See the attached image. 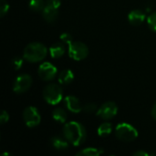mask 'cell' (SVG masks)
Segmentation results:
<instances>
[{"label": "cell", "instance_id": "cell-28", "mask_svg": "<svg viewBox=\"0 0 156 156\" xmlns=\"http://www.w3.org/2000/svg\"><path fill=\"white\" fill-rule=\"evenodd\" d=\"M151 113H152V116H153V118L156 120V102L154 104V106H153V108H152V112H151Z\"/></svg>", "mask_w": 156, "mask_h": 156}, {"label": "cell", "instance_id": "cell-29", "mask_svg": "<svg viewBox=\"0 0 156 156\" xmlns=\"http://www.w3.org/2000/svg\"><path fill=\"white\" fill-rule=\"evenodd\" d=\"M5 155H11V154H10L9 153H5V154H1V156H5Z\"/></svg>", "mask_w": 156, "mask_h": 156}, {"label": "cell", "instance_id": "cell-18", "mask_svg": "<svg viewBox=\"0 0 156 156\" xmlns=\"http://www.w3.org/2000/svg\"><path fill=\"white\" fill-rule=\"evenodd\" d=\"M103 154V150L101 148H94V147H88L80 150L76 154L77 156H99Z\"/></svg>", "mask_w": 156, "mask_h": 156}, {"label": "cell", "instance_id": "cell-15", "mask_svg": "<svg viewBox=\"0 0 156 156\" xmlns=\"http://www.w3.org/2000/svg\"><path fill=\"white\" fill-rule=\"evenodd\" d=\"M73 80H74V73L70 69H65L58 73V80L59 84L68 85V84L71 83L73 81Z\"/></svg>", "mask_w": 156, "mask_h": 156}, {"label": "cell", "instance_id": "cell-1", "mask_svg": "<svg viewBox=\"0 0 156 156\" xmlns=\"http://www.w3.org/2000/svg\"><path fill=\"white\" fill-rule=\"evenodd\" d=\"M63 136L74 146L81 145L87 137L85 127L78 122H66L62 129Z\"/></svg>", "mask_w": 156, "mask_h": 156}, {"label": "cell", "instance_id": "cell-19", "mask_svg": "<svg viewBox=\"0 0 156 156\" xmlns=\"http://www.w3.org/2000/svg\"><path fill=\"white\" fill-rule=\"evenodd\" d=\"M46 5V1L44 0H30L28 3L29 8L34 12H42Z\"/></svg>", "mask_w": 156, "mask_h": 156}, {"label": "cell", "instance_id": "cell-5", "mask_svg": "<svg viewBox=\"0 0 156 156\" xmlns=\"http://www.w3.org/2000/svg\"><path fill=\"white\" fill-rule=\"evenodd\" d=\"M68 54L74 60L85 59L89 55V48L86 44L80 41H72L69 45Z\"/></svg>", "mask_w": 156, "mask_h": 156}, {"label": "cell", "instance_id": "cell-27", "mask_svg": "<svg viewBox=\"0 0 156 156\" xmlns=\"http://www.w3.org/2000/svg\"><path fill=\"white\" fill-rule=\"evenodd\" d=\"M151 155L150 154H148L147 152L144 151V150H140V151H137L135 153H133V156H149Z\"/></svg>", "mask_w": 156, "mask_h": 156}, {"label": "cell", "instance_id": "cell-14", "mask_svg": "<svg viewBox=\"0 0 156 156\" xmlns=\"http://www.w3.org/2000/svg\"><path fill=\"white\" fill-rule=\"evenodd\" d=\"M48 51H49V54H50L51 58H61L65 53L64 43L63 42H56V43H54L53 45H51Z\"/></svg>", "mask_w": 156, "mask_h": 156}, {"label": "cell", "instance_id": "cell-26", "mask_svg": "<svg viewBox=\"0 0 156 156\" xmlns=\"http://www.w3.org/2000/svg\"><path fill=\"white\" fill-rule=\"evenodd\" d=\"M46 5L54 6L56 8H59V6H60V0H46Z\"/></svg>", "mask_w": 156, "mask_h": 156}, {"label": "cell", "instance_id": "cell-25", "mask_svg": "<svg viewBox=\"0 0 156 156\" xmlns=\"http://www.w3.org/2000/svg\"><path fill=\"white\" fill-rule=\"evenodd\" d=\"M9 121V114L6 111H2L1 115H0V123L5 124Z\"/></svg>", "mask_w": 156, "mask_h": 156}, {"label": "cell", "instance_id": "cell-16", "mask_svg": "<svg viewBox=\"0 0 156 156\" xmlns=\"http://www.w3.org/2000/svg\"><path fill=\"white\" fill-rule=\"evenodd\" d=\"M52 118L55 122H58V123H66L68 115L66 111L61 108V107H58L56 109L53 110L52 112Z\"/></svg>", "mask_w": 156, "mask_h": 156}, {"label": "cell", "instance_id": "cell-21", "mask_svg": "<svg viewBox=\"0 0 156 156\" xmlns=\"http://www.w3.org/2000/svg\"><path fill=\"white\" fill-rule=\"evenodd\" d=\"M98 109L99 108H98L97 104H95V103H87V104H85L82 107V111L85 113H88V114L96 113L97 111H98Z\"/></svg>", "mask_w": 156, "mask_h": 156}, {"label": "cell", "instance_id": "cell-6", "mask_svg": "<svg viewBox=\"0 0 156 156\" xmlns=\"http://www.w3.org/2000/svg\"><path fill=\"white\" fill-rule=\"evenodd\" d=\"M23 120L25 124L28 128H34L37 127L40 122H41V116L38 112V110L34 106H28L27 107L23 112Z\"/></svg>", "mask_w": 156, "mask_h": 156}, {"label": "cell", "instance_id": "cell-7", "mask_svg": "<svg viewBox=\"0 0 156 156\" xmlns=\"http://www.w3.org/2000/svg\"><path fill=\"white\" fill-rule=\"evenodd\" d=\"M32 82L33 80L29 74H20L14 80L13 91L17 94H22L30 89Z\"/></svg>", "mask_w": 156, "mask_h": 156}, {"label": "cell", "instance_id": "cell-3", "mask_svg": "<svg viewBox=\"0 0 156 156\" xmlns=\"http://www.w3.org/2000/svg\"><path fill=\"white\" fill-rule=\"evenodd\" d=\"M42 94L46 102L50 105H57L63 99L62 88L57 83H49L45 86Z\"/></svg>", "mask_w": 156, "mask_h": 156}, {"label": "cell", "instance_id": "cell-9", "mask_svg": "<svg viewBox=\"0 0 156 156\" xmlns=\"http://www.w3.org/2000/svg\"><path fill=\"white\" fill-rule=\"evenodd\" d=\"M37 74L42 80L50 81L53 79H55V77L57 76L58 69L53 64H51L49 62H43L38 67Z\"/></svg>", "mask_w": 156, "mask_h": 156}, {"label": "cell", "instance_id": "cell-17", "mask_svg": "<svg viewBox=\"0 0 156 156\" xmlns=\"http://www.w3.org/2000/svg\"><path fill=\"white\" fill-rule=\"evenodd\" d=\"M112 132V125L109 122H102L97 129V133L100 137L105 138L108 137Z\"/></svg>", "mask_w": 156, "mask_h": 156}, {"label": "cell", "instance_id": "cell-2", "mask_svg": "<svg viewBox=\"0 0 156 156\" xmlns=\"http://www.w3.org/2000/svg\"><path fill=\"white\" fill-rule=\"evenodd\" d=\"M48 54L47 47L40 42H31L27 44L23 52V58L28 62L36 63L42 61Z\"/></svg>", "mask_w": 156, "mask_h": 156}, {"label": "cell", "instance_id": "cell-8", "mask_svg": "<svg viewBox=\"0 0 156 156\" xmlns=\"http://www.w3.org/2000/svg\"><path fill=\"white\" fill-rule=\"evenodd\" d=\"M118 107L115 102L113 101H107L103 103L101 107H99L96 114L102 120L108 121L114 118L117 115Z\"/></svg>", "mask_w": 156, "mask_h": 156}, {"label": "cell", "instance_id": "cell-24", "mask_svg": "<svg viewBox=\"0 0 156 156\" xmlns=\"http://www.w3.org/2000/svg\"><path fill=\"white\" fill-rule=\"evenodd\" d=\"M59 38H60L61 42H63L64 44H68V45H69V44L73 41L72 36H71L69 33H68V32L62 33V34L59 36Z\"/></svg>", "mask_w": 156, "mask_h": 156}, {"label": "cell", "instance_id": "cell-23", "mask_svg": "<svg viewBox=\"0 0 156 156\" xmlns=\"http://www.w3.org/2000/svg\"><path fill=\"white\" fill-rule=\"evenodd\" d=\"M11 64H12V67L15 69H19L22 66H23V58L16 56L15 58H12L11 60Z\"/></svg>", "mask_w": 156, "mask_h": 156}, {"label": "cell", "instance_id": "cell-13", "mask_svg": "<svg viewBox=\"0 0 156 156\" xmlns=\"http://www.w3.org/2000/svg\"><path fill=\"white\" fill-rule=\"evenodd\" d=\"M58 8H56L54 6L46 5L45 7H44V9L41 12L43 18L47 22H48V23H53L57 19V17H58Z\"/></svg>", "mask_w": 156, "mask_h": 156}, {"label": "cell", "instance_id": "cell-12", "mask_svg": "<svg viewBox=\"0 0 156 156\" xmlns=\"http://www.w3.org/2000/svg\"><path fill=\"white\" fill-rule=\"evenodd\" d=\"M145 13L143 10L140 9H134L132 10L128 15V20L129 23L133 26H139L145 20Z\"/></svg>", "mask_w": 156, "mask_h": 156}, {"label": "cell", "instance_id": "cell-22", "mask_svg": "<svg viewBox=\"0 0 156 156\" xmlns=\"http://www.w3.org/2000/svg\"><path fill=\"white\" fill-rule=\"evenodd\" d=\"M9 5L6 0H0V16L4 17L5 15L8 12Z\"/></svg>", "mask_w": 156, "mask_h": 156}, {"label": "cell", "instance_id": "cell-10", "mask_svg": "<svg viewBox=\"0 0 156 156\" xmlns=\"http://www.w3.org/2000/svg\"><path fill=\"white\" fill-rule=\"evenodd\" d=\"M63 101L67 110L72 113H79L82 111V106L80 105V101L76 96L68 95L63 99Z\"/></svg>", "mask_w": 156, "mask_h": 156}, {"label": "cell", "instance_id": "cell-11", "mask_svg": "<svg viewBox=\"0 0 156 156\" xmlns=\"http://www.w3.org/2000/svg\"><path fill=\"white\" fill-rule=\"evenodd\" d=\"M50 144L57 151H66L69 149V141L64 136L62 137L59 135H55L51 137Z\"/></svg>", "mask_w": 156, "mask_h": 156}, {"label": "cell", "instance_id": "cell-20", "mask_svg": "<svg viewBox=\"0 0 156 156\" xmlns=\"http://www.w3.org/2000/svg\"><path fill=\"white\" fill-rule=\"evenodd\" d=\"M147 25L152 31L156 32V11L147 17Z\"/></svg>", "mask_w": 156, "mask_h": 156}, {"label": "cell", "instance_id": "cell-4", "mask_svg": "<svg viewBox=\"0 0 156 156\" xmlns=\"http://www.w3.org/2000/svg\"><path fill=\"white\" fill-rule=\"evenodd\" d=\"M116 137L122 142H133L138 137V131L130 123L121 122L115 127Z\"/></svg>", "mask_w": 156, "mask_h": 156}]
</instances>
